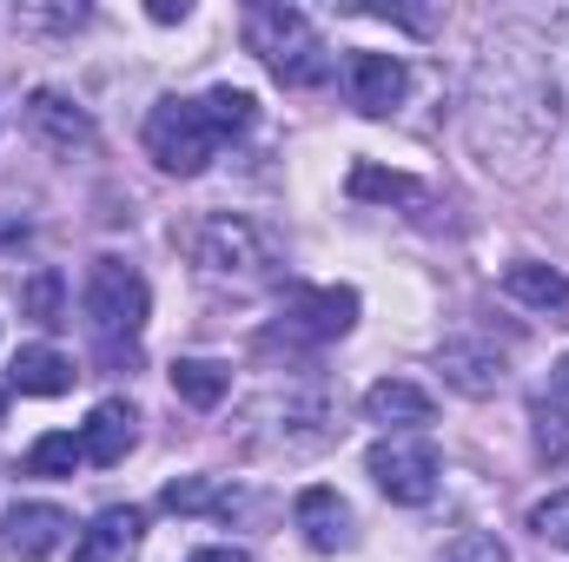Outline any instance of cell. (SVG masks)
I'll use <instances>...</instances> for the list:
<instances>
[{
	"label": "cell",
	"instance_id": "1",
	"mask_svg": "<svg viewBox=\"0 0 569 562\" xmlns=\"http://www.w3.org/2000/svg\"><path fill=\"white\" fill-rule=\"evenodd\" d=\"M557 40L530 20H510L490 33V47L477 53V73H470V107H463V133L470 152L490 165V172H510L523 179L543 145L557 140L563 127V87H557Z\"/></svg>",
	"mask_w": 569,
	"mask_h": 562
},
{
	"label": "cell",
	"instance_id": "2",
	"mask_svg": "<svg viewBox=\"0 0 569 562\" xmlns=\"http://www.w3.org/2000/svg\"><path fill=\"white\" fill-rule=\"evenodd\" d=\"M246 47L272 67L279 87H325V80H331V47H325L318 27H311L298 7H284V0H259V7L246 13Z\"/></svg>",
	"mask_w": 569,
	"mask_h": 562
},
{
	"label": "cell",
	"instance_id": "3",
	"mask_svg": "<svg viewBox=\"0 0 569 562\" xmlns=\"http://www.w3.org/2000/svg\"><path fill=\"white\" fill-rule=\"evenodd\" d=\"M192 265H199V279L239 284V291H246V284L272 279L279 252H272V239H266L252 219L219 212V219H199V232H192Z\"/></svg>",
	"mask_w": 569,
	"mask_h": 562
},
{
	"label": "cell",
	"instance_id": "4",
	"mask_svg": "<svg viewBox=\"0 0 569 562\" xmlns=\"http://www.w3.org/2000/svg\"><path fill=\"white\" fill-rule=\"evenodd\" d=\"M80 311H87L93 338H100L107 351H120V344L140 338L146 311H152V291H146V279L127 259H93V265H87V284H80Z\"/></svg>",
	"mask_w": 569,
	"mask_h": 562
},
{
	"label": "cell",
	"instance_id": "5",
	"mask_svg": "<svg viewBox=\"0 0 569 562\" xmlns=\"http://www.w3.org/2000/svg\"><path fill=\"white\" fill-rule=\"evenodd\" d=\"M219 133H212V120H206V107L199 100H159L152 113H146V152H152V165L159 172H172V179H199L212 159H219Z\"/></svg>",
	"mask_w": 569,
	"mask_h": 562
},
{
	"label": "cell",
	"instance_id": "6",
	"mask_svg": "<svg viewBox=\"0 0 569 562\" xmlns=\"http://www.w3.org/2000/svg\"><path fill=\"white\" fill-rule=\"evenodd\" d=\"M365 470H371V483L391 503H411L418 510V503L437 496V450H430L425 436H385V443H371Z\"/></svg>",
	"mask_w": 569,
	"mask_h": 562
},
{
	"label": "cell",
	"instance_id": "7",
	"mask_svg": "<svg viewBox=\"0 0 569 562\" xmlns=\"http://www.w3.org/2000/svg\"><path fill=\"white\" fill-rule=\"evenodd\" d=\"M358 324V291L351 284H318V291H291L279 318V338L284 344H331Z\"/></svg>",
	"mask_w": 569,
	"mask_h": 562
},
{
	"label": "cell",
	"instance_id": "8",
	"mask_svg": "<svg viewBox=\"0 0 569 562\" xmlns=\"http://www.w3.org/2000/svg\"><path fill=\"white\" fill-rule=\"evenodd\" d=\"M345 80H351V107L371 113V120L398 113L405 93H411V67H405L398 53H351V60H345Z\"/></svg>",
	"mask_w": 569,
	"mask_h": 562
},
{
	"label": "cell",
	"instance_id": "9",
	"mask_svg": "<svg viewBox=\"0 0 569 562\" xmlns=\"http://www.w3.org/2000/svg\"><path fill=\"white\" fill-rule=\"evenodd\" d=\"M27 133L47 145V152H60V159H73V152H93V120L67 100V93H53V87H40L33 100H27Z\"/></svg>",
	"mask_w": 569,
	"mask_h": 562
},
{
	"label": "cell",
	"instance_id": "10",
	"mask_svg": "<svg viewBox=\"0 0 569 562\" xmlns=\"http://www.w3.org/2000/svg\"><path fill=\"white\" fill-rule=\"evenodd\" d=\"M437 371H443V384L463 391V398H497V391H503V351L483 344V338H450V344H437Z\"/></svg>",
	"mask_w": 569,
	"mask_h": 562
},
{
	"label": "cell",
	"instance_id": "11",
	"mask_svg": "<svg viewBox=\"0 0 569 562\" xmlns=\"http://www.w3.org/2000/svg\"><path fill=\"white\" fill-rule=\"evenodd\" d=\"M67 510H53V503H20V510H7V556L20 562H47L60 543H67Z\"/></svg>",
	"mask_w": 569,
	"mask_h": 562
},
{
	"label": "cell",
	"instance_id": "12",
	"mask_svg": "<svg viewBox=\"0 0 569 562\" xmlns=\"http://www.w3.org/2000/svg\"><path fill=\"white\" fill-rule=\"evenodd\" d=\"M503 291H510L523 311H537V318H550V324H563V331H569V279L557 272V265L517 259V265L503 272Z\"/></svg>",
	"mask_w": 569,
	"mask_h": 562
},
{
	"label": "cell",
	"instance_id": "13",
	"mask_svg": "<svg viewBox=\"0 0 569 562\" xmlns=\"http://www.w3.org/2000/svg\"><path fill=\"white\" fill-rule=\"evenodd\" d=\"M365 418L378 423V430H425L437 418V404H430L425 384H411V378H378L365 391Z\"/></svg>",
	"mask_w": 569,
	"mask_h": 562
},
{
	"label": "cell",
	"instance_id": "14",
	"mask_svg": "<svg viewBox=\"0 0 569 562\" xmlns=\"http://www.w3.org/2000/svg\"><path fill=\"white\" fill-rule=\"evenodd\" d=\"M73 358H60L53 344H20L13 351V364H7V391H20V398H60V391H73Z\"/></svg>",
	"mask_w": 569,
	"mask_h": 562
},
{
	"label": "cell",
	"instance_id": "15",
	"mask_svg": "<svg viewBox=\"0 0 569 562\" xmlns=\"http://www.w3.org/2000/svg\"><path fill=\"white\" fill-rule=\"evenodd\" d=\"M133 404H120V398H107L93 418L80 423V450H87V463H100V470H113V463H127V450L140 443V430H133Z\"/></svg>",
	"mask_w": 569,
	"mask_h": 562
},
{
	"label": "cell",
	"instance_id": "16",
	"mask_svg": "<svg viewBox=\"0 0 569 562\" xmlns=\"http://www.w3.org/2000/svg\"><path fill=\"white\" fill-rule=\"evenodd\" d=\"M298 530H305V543H311L318 556H338V550L351 543V510H345V496L325 490V483H311V490L298 496Z\"/></svg>",
	"mask_w": 569,
	"mask_h": 562
},
{
	"label": "cell",
	"instance_id": "17",
	"mask_svg": "<svg viewBox=\"0 0 569 562\" xmlns=\"http://www.w3.org/2000/svg\"><path fill=\"white\" fill-rule=\"evenodd\" d=\"M140 530H146L140 510H100V516L80 530L73 562H127L133 550H140Z\"/></svg>",
	"mask_w": 569,
	"mask_h": 562
},
{
	"label": "cell",
	"instance_id": "18",
	"mask_svg": "<svg viewBox=\"0 0 569 562\" xmlns=\"http://www.w3.org/2000/svg\"><path fill=\"white\" fill-rule=\"evenodd\" d=\"M172 391H179V404L212 411V404H226L232 371H226V364H212V358H179V364H172Z\"/></svg>",
	"mask_w": 569,
	"mask_h": 562
},
{
	"label": "cell",
	"instance_id": "19",
	"mask_svg": "<svg viewBox=\"0 0 569 562\" xmlns=\"http://www.w3.org/2000/svg\"><path fill=\"white\" fill-rule=\"evenodd\" d=\"M20 318H33V324H67V279H60L53 265H33V272L20 279Z\"/></svg>",
	"mask_w": 569,
	"mask_h": 562
},
{
	"label": "cell",
	"instance_id": "20",
	"mask_svg": "<svg viewBox=\"0 0 569 562\" xmlns=\"http://www.w3.org/2000/svg\"><path fill=\"white\" fill-rule=\"evenodd\" d=\"M351 199H378V205H418L425 199V185L411 179V172H385V165H371V159H358L351 165Z\"/></svg>",
	"mask_w": 569,
	"mask_h": 562
},
{
	"label": "cell",
	"instance_id": "21",
	"mask_svg": "<svg viewBox=\"0 0 569 562\" xmlns=\"http://www.w3.org/2000/svg\"><path fill=\"white\" fill-rule=\"evenodd\" d=\"M87 463V450H80V436H67V430H47L33 450H27V476H73Z\"/></svg>",
	"mask_w": 569,
	"mask_h": 562
},
{
	"label": "cell",
	"instance_id": "22",
	"mask_svg": "<svg viewBox=\"0 0 569 562\" xmlns=\"http://www.w3.org/2000/svg\"><path fill=\"white\" fill-rule=\"evenodd\" d=\"M166 510H179V516L219 510V516H232V510H239V496H232V490H219V483H206V476H179V483H166Z\"/></svg>",
	"mask_w": 569,
	"mask_h": 562
},
{
	"label": "cell",
	"instance_id": "23",
	"mask_svg": "<svg viewBox=\"0 0 569 562\" xmlns=\"http://www.w3.org/2000/svg\"><path fill=\"white\" fill-rule=\"evenodd\" d=\"M199 107H206V120H212V133H219V140H232V133H246V127H252V93H246V87H212Z\"/></svg>",
	"mask_w": 569,
	"mask_h": 562
},
{
	"label": "cell",
	"instance_id": "24",
	"mask_svg": "<svg viewBox=\"0 0 569 562\" xmlns=\"http://www.w3.org/2000/svg\"><path fill=\"white\" fill-rule=\"evenodd\" d=\"M530 423H537V450H543L550 463H569V411H557L550 398H537V404H530Z\"/></svg>",
	"mask_w": 569,
	"mask_h": 562
},
{
	"label": "cell",
	"instance_id": "25",
	"mask_svg": "<svg viewBox=\"0 0 569 562\" xmlns=\"http://www.w3.org/2000/svg\"><path fill=\"white\" fill-rule=\"evenodd\" d=\"M437 562H510V550H503V536H490V530H463V536L443 543Z\"/></svg>",
	"mask_w": 569,
	"mask_h": 562
},
{
	"label": "cell",
	"instance_id": "26",
	"mask_svg": "<svg viewBox=\"0 0 569 562\" xmlns=\"http://www.w3.org/2000/svg\"><path fill=\"white\" fill-rule=\"evenodd\" d=\"M530 530L543 536V543H557V550H569V490H550L537 510H530Z\"/></svg>",
	"mask_w": 569,
	"mask_h": 562
},
{
	"label": "cell",
	"instance_id": "27",
	"mask_svg": "<svg viewBox=\"0 0 569 562\" xmlns=\"http://www.w3.org/2000/svg\"><path fill=\"white\" fill-rule=\"evenodd\" d=\"M543 398H550L557 411H569V358L557 364V371H550V391H543Z\"/></svg>",
	"mask_w": 569,
	"mask_h": 562
},
{
	"label": "cell",
	"instance_id": "28",
	"mask_svg": "<svg viewBox=\"0 0 569 562\" xmlns=\"http://www.w3.org/2000/svg\"><path fill=\"white\" fill-rule=\"evenodd\" d=\"M146 13H152V20H159V27H172V20H186V13H192V7H186V0H152V7H146Z\"/></svg>",
	"mask_w": 569,
	"mask_h": 562
},
{
	"label": "cell",
	"instance_id": "29",
	"mask_svg": "<svg viewBox=\"0 0 569 562\" xmlns=\"http://www.w3.org/2000/svg\"><path fill=\"white\" fill-rule=\"evenodd\" d=\"M192 562H252V556H246V550H199Z\"/></svg>",
	"mask_w": 569,
	"mask_h": 562
},
{
	"label": "cell",
	"instance_id": "30",
	"mask_svg": "<svg viewBox=\"0 0 569 562\" xmlns=\"http://www.w3.org/2000/svg\"><path fill=\"white\" fill-rule=\"evenodd\" d=\"M0 423H7V391H0Z\"/></svg>",
	"mask_w": 569,
	"mask_h": 562
}]
</instances>
